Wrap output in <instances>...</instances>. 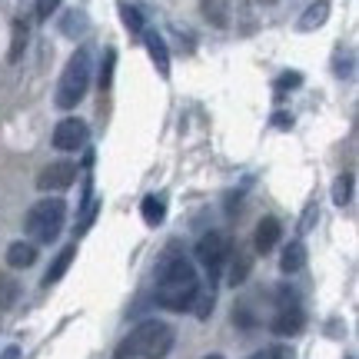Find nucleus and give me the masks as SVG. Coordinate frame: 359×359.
I'll return each instance as SVG.
<instances>
[{"label":"nucleus","instance_id":"1","mask_svg":"<svg viewBox=\"0 0 359 359\" xmlns=\"http://www.w3.org/2000/svg\"><path fill=\"white\" fill-rule=\"evenodd\" d=\"M200 290L203 286H200L196 266L180 250H167L163 259L156 263V303L163 309L183 313V309L193 306V299H196Z\"/></svg>","mask_w":359,"mask_h":359},{"label":"nucleus","instance_id":"2","mask_svg":"<svg viewBox=\"0 0 359 359\" xmlns=\"http://www.w3.org/2000/svg\"><path fill=\"white\" fill-rule=\"evenodd\" d=\"M173 326L163 320H143L140 326H133L120 346L114 349V359H163L173 349Z\"/></svg>","mask_w":359,"mask_h":359},{"label":"nucleus","instance_id":"3","mask_svg":"<svg viewBox=\"0 0 359 359\" xmlns=\"http://www.w3.org/2000/svg\"><path fill=\"white\" fill-rule=\"evenodd\" d=\"M90 77H93L90 50L80 47V50H74V57L67 60L64 74H60V83H57V107H60V110H74V107L87 97Z\"/></svg>","mask_w":359,"mask_h":359},{"label":"nucleus","instance_id":"4","mask_svg":"<svg viewBox=\"0 0 359 359\" xmlns=\"http://www.w3.org/2000/svg\"><path fill=\"white\" fill-rule=\"evenodd\" d=\"M67 223V203L60 196H47V200H37V203L27 210L24 230L30 233L34 243H53L60 230Z\"/></svg>","mask_w":359,"mask_h":359},{"label":"nucleus","instance_id":"5","mask_svg":"<svg viewBox=\"0 0 359 359\" xmlns=\"http://www.w3.org/2000/svg\"><path fill=\"white\" fill-rule=\"evenodd\" d=\"M230 253H233L230 236L219 230H210L196 240V259H200V266H203L210 276H219V269L226 266Z\"/></svg>","mask_w":359,"mask_h":359},{"label":"nucleus","instance_id":"6","mask_svg":"<svg viewBox=\"0 0 359 359\" xmlns=\"http://www.w3.org/2000/svg\"><path fill=\"white\" fill-rule=\"evenodd\" d=\"M74 180H77V163H70V160H57V163H50V167L40 170L37 177V190L43 193H64L74 187Z\"/></svg>","mask_w":359,"mask_h":359},{"label":"nucleus","instance_id":"7","mask_svg":"<svg viewBox=\"0 0 359 359\" xmlns=\"http://www.w3.org/2000/svg\"><path fill=\"white\" fill-rule=\"evenodd\" d=\"M90 130L83 120H77V116H67V120H60L57 127H53V147L57 150H64V154H74V150H80L83 143H87Z\"/></svg>","mask_w":359,"mask_h":359},{"label":"nucleus","instance_id":"8","mask_svg":"<svg viewBox=\"0 0 359 359\" xmlns=\"http://www.w3.org/2000/svg\"><path fill=\"white\" fill-rule=\"evenodd\" d=\"M269 326H273V333L276 336H296V333H303L306 316H303V309L299 306H280Z\"/></svg>","mask_w":359,"mask_h":359},{"label":"nucleus","instance_id":"9","mask_svg":"<svg viewBox=\"0 0 359 359\" xmlns=\"http://www.w3.org/2000/svg\"><path fill=\"white\" fill-rule=\"evenodd\" d=\"M143 43H147V53L154 60L156 74L163 80H170V50H167V40L160 37L156 30H143Z\"/></svg>","mask_w":359,"mask_h":359},{"label":"nucleus","instance_id":"10","mask_svg":"<svg viewBox=\"0 0 359 359\" xmlns=\"http://www.w3.org/2000/svg\"><path fill=\"white\" fill-rule=\"evenodd\" d=\"M280 233H283V226H280V219L276 217H263L257 223V236H253V246H257V253H269L273 246L280 243Z\"/></svg>","mask_w":359,"mask_h":359},{"label":"nucleus","instance_id":"11","mask_svg":"<svg viewBox=\"0 0 359 359\" xmlns=\"http://www.w3.org/2000/svg\"><path fill=\"white\" fill-rule=\"evenodd\" d=\"M37 263V246L34 243H24V240H17V243L7 246V266L13 269H27Z\"/></svg>","mask_w":359,"mask_h":359},{"label":"nucleus","instance_id":"12","mask_svg":"<svg viewBox=\"0 0 359 359\" xmlns=\"http://www.w3.org/2000/svg\"><path fill=\"white\" fill-rule=\"evenodd\" d=\"M326 17H330V0H316V4H309L306 11H303V17H299V30L303 34H309V30H320L323 24H326Z\"/></svg>","mask_w":359,"mask_h":359},{"label":"nucleus","instance_id":"13","mask_svg":"<svg viewBox=\"0 0 359 359\" xmlns=\"http://www.w3.org/2000/svg\"><path fill=\"white\" fill-rule=\"evenodd\" d=\"M74 257H77V246L70 243V246H64L60 253H57V259L50 263V269L43 273V286H53V283H60L64 280V273L70 269V263H74Z\"/></svg>","mask_w":359,"mask_h":359},{"label":"nucleus","instance_id":"14","mask_svg":"<svg viewBox=\"0 0 359 359\" xmlns=\"http://www.w3.org/2000/svg\"><path fill=\"white\" fill-rule=\"evenodd\" d=\"M306 266V246L293 240V243L283 250V259H280V269L283 273H299V269Z\"/></svg>","mask_w":359,"mask_h":359},{"label":"nucleus","instance_id":"15","mask_svg":"<svg viewBox=\"0 0 359 359\" xmlns=\"http://www.w3.org/2000/svg\"><path fill=\"white\" fill-rule=\"evenodd\" d=\"M140 213H143V219H147V226H160L163 219H167V203H163V196H147L140 203Z\"/></svg>","mask_w":359,"mask_h":359},{"label":"nucleus","instance_id":"16","mask_svg":"<svg viewBox=\"0 0 359 359\" xmlns=\"http://www.w3.org/2000/svg\"><path fill=\"white\" fill-rule=\"evenodd\" d=\"M203 13L213 27L230 24V0H203Z\"/></svg>","mask_w":359,"mask_h":359},{"label":"nucleus","instance_id":"17","mask_svg":"<svg viewBox=\"0 0 359 359\" xmlns=\"http://www.w3.org/2000/svg\"><path fill=\"white\" fill-rule=\"evenodd\" d=\"M87 13L83 11H70V13H64V20H60V30H64L67 37H83V34H87Z\"/></svg>","mask_w":359,"mask_h":359},{"label":"nucleus","instance_id":"18","mask_svg":"<svg viewBox=\"0 0 359 359\" xmlns=\"http://www.w3.org/2000/svg\"><path fill=\"white\" fill-rule=\"evenodd\" d=\"M17 296H20V283L7 273H0V309H11L17 303Z\"/></svg>","mask_w":359,"mask_h":359},{"label":"nucleus","instance_id":"19","mask_svg":"<svg viewBox=\"0 0 359 359\" xmlns=\"http://www.w3.org/2000/svg\"><path fill=\"white\" fill-rule=\"evenodd\" d=\"M349 196H353V177H349V173H343V177H336V183H333V200H336V206H346Z\"/></svg>","mask_w":359,"mask_h":359},{"label":"nucleus","instance_id":"20","mask_svg":"<svg viewBox=\"0 0 359 359\" xmlns=\"http://www.w3.org/2000/svg\"><path fill=\"white\" fill-rule=\"evenodd\" d=\"M27 47V27L24 20H13V43H11V64H17L20 60V53H24Z\"/></svg>","mask_w":359,"mask_h":359},{"label":"nucleus","instance_id":"21","mask_svg":"<svg viewBox=\"0 0 359 359\" xmlns=\"http://www.w3.org/2000/svg\"><path fill=\"white\" fill-rule=\"evenodd\" d=\"M120 17H123V27H127L130 34H143V17L137 7H130V4H120Z\"/></svg>","mask_w":359,"mask_h":359},{"label":"nucleus","instance_id":"22","mask_svg":"<svg viewBox=\"0 0 359 359\" xmlns=\"http://www.w3.org/2000/svg\"><path fill=\"white\" fill-rule=\"evenodd\" d=\"M193 313H196V320H206L210 313H213V290H200L196 299H193Z\"/></svg>","mask_w":359,"mask_h":359},{"label":"nucleus","instance_id":"23","mask_svg":"<svg viewBox=\"0 0 359 359\" xmlns=\"http://www.w3.org/2000/svg\"><path fill=\"white\" fill-rule=\"evenodd\" d=\"M114 64H116V53L107 50V57H103V67H100V90H107L110 83H114Z\"/></svg>","mask_w":359,"mask_h":359},{"label":"nucleus","instance_id":"24","mask_svg":"<svg viewBox=\"0 0 359 359\" xmlns=\"http://www.w3.org/2000/svg\"><path fill=\"white\" fill-rule=\"evenodd\" d=\"M236 259H240V263H236V266H233V273H230L233 286H240V283L246 280V273H250V259H246V257H236Z\"/></svg>","mask_w":359,"mask_h":359},{"label":"nucleus","instance_id":"25","mask_svg":"<svg viewBox=\"0 0 359 359\" xmlns=\"http://www.w3.org/2000/svg\"><path fill=\"white\" fill-rule=\"evenodd\" d=\"M60 0H37V17L40 20H50V13H57Z\"/></svg>","mask_w":359,"mask_h":359},{"label":"nucleus","instance_id":"26","mask_svg":"<svg viewBox=\"0 0 359 359\" xmlns=\"http://www.w3.org/2000/svg\"><path fill=\"white\" fill-rule=\"evenodd\" d=\"M263 359H296V356H293V349L290 346H273V349H266V356Z\"/></svg>","mask_w":359,"mask_h":359},{"label":"nucleus","instance_id":"27","mask_svg":"<svg viewBox=\"0 0 359 359\" xmlns=\"http://www.w3.org/2000/svg\"><path fill=\"white\" fill-rule=\"evenodd\" d=\"M299 83H303V77H299V74H286V77H280V83H276V87L286 90V87H299Z\"/></svg>","mask_w":359,"mask_h":359},{"label":"nucleus","instance_id":"28","mask_svg":"<svg viewBox=\"0 0 359 359\" xmlns=\"http://www.w3.org/2000/svg\"><path fill=\"white\" fill-rule=\"evenodd\" d=\"M273 127H276V130H290V127H293V116H290V114H276V116H273Z\"/></svg>","mask_w":359,"mask_h":359},{"label":"nucleus","instance_id":"29","mask_svg":"<svg viewBox=\"0 0 359 359\" xmlns=\"http://www.w3.org/2000/svg\"><path fill=\"white\" fill-rule=\"evenodd\" d=\"M0 359H20V346H7L0 353Z\"/></svg>","mask_w":359,"mask_h":359},{"label":"nucleus","instance_id":"30","mask_svg":"<svg viewBox=\"0 0 359 359\" xmlns=\"http://www.w3.org/2000/svg\"><path fill=\"white\" fill-rule=\"evenodd\" d=\"M206 359H223V356H217V353H213V356H206Z\"/></svg>","mask_w":359,"mask_h":359},{"label":"nucleus","instance_id":"31","mask_svg":"<svg viewBox=\"0 0 359 359\" xmlns=\"http://www.w3.org/2000/svg\"><path fill=\"white\" fill-rule=\"evenodd\" d=\"M259 4H276V0H259Z\"/></svg>","mask_w":359,"mask_h":359},{"label":"nucleus","instance_id":"32","mask_svg":"<svg viewBox=\"0 0 359 359\" xmlns=\"http://www.w3.org/2000/svg\"><path fill=\"white\" fill-rule=\"evenodd\" d=\"M253 359H263V353H259V356H253Z\"/></svg>","mask_w":359,"mask_h":359}]
</instances>
